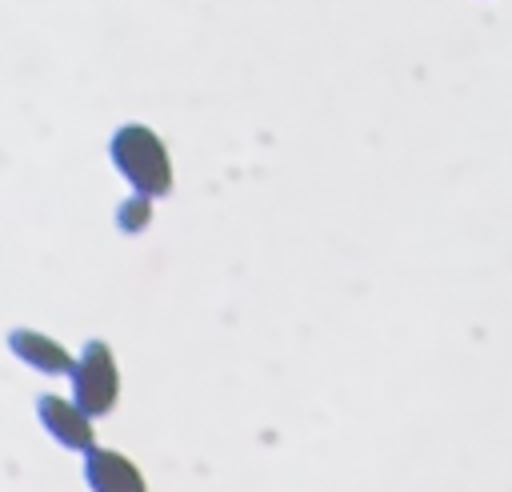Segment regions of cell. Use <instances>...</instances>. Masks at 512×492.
I'll return each instance as SVG.
<instances>
[{
  "instance_id": "3957f363",
  "label": "cell",
  "mask_w": 512,
  "mask_h": 492,
  "mask_svg": "<svg viewBox=\"0 0 512 492\" xmlns=\"http://www.w3.org/2000/svg\"><path fill=\"white\" fill-rule=\"evenodd\" d=\"M36 412H40V424L48 428V436H56V444H64V448H72V452H88V448H96L92 416H88L76 400L40 396V400H36Z\"/></svg>"
},
{
  "instance_id": "5b68a950",
  "label": "cell",
  "mask_w": 512,
  "mask_h": 492,
  "mask_svg": "<svg viewBox=\"0 0 512 492\" xmlns=\"http://www.w3.org/2000/svg\"><path fill=\"white\" fill-rule=\"evenodd\" d=\"M8 348H12L24 364H32L36 372H48V376L72 372V356H68V348H64L60 340L44 336V332L20 328V332H12V336H8Z\"/></svg>"
},
{
  "instance_id": "8992f818",
  "label": "cell",
  "mask_w": 512,
  "mask_h": 492,
  "mask_svg": "<svg viewBox=\"0 0 512 492\" xmlns=\"http://www.w3.org/2000/svg\"><path fill=\"white\" fill-rule=\"evenodd\" d=\"M116 220H120V228H124V232H144V228H148V220H152V196L132 192V196L120 204Z\"/></svg>"
},
{
  "instance_id": "6da1fadb",
  "label": "cell",
  "mask_w": 512,
  "mask_h": 492,
  "mask_svg": "<svg viewBox=\"0 0 512 492\" xmlns=\"http://www.w3.org/2000/svg\"><path fill=\"white\" fill-rule=\"evenodd\" d=\"M108 152H112V164L120 168V176L136 192L164 196L172 188V160H168L164 140L152 128H144V124H120L116 136H112V144H108Z\"/></svg>"
},
{
  "instance_id": "277c9868",
  "label": "cell",
  "mask_w": 512,
  "mask_h": 492,
  "mask_svg": "<svg viewBox=\"0 0 512 492\" xmlns=\"http://www.w3.org/2000/svg\"><path fill=\"white\" fill-rule=\"evenodd\" d=\"M84 476H88L92 492H148L136 464L120 452H108V448H88Z\"/></svg>"
},
{
  "instance_id": "7a4b0ae2",
  "label": "cell",
  "mask_w": 512,
  "mask_h": 492,
  "mask_svg": "<svg viewBox=\"0 0 512 492\" xmlns=\"http://www.w3.org/2000/svg\"><path fill=\"white\" fill-rule=\"evenodd\" d=\"M116 396H120V372H116L112 348L104 340H92L80 352V360L72 364V400L88 416H104V412H112Z\"/></svg>"
}]
</instances>
